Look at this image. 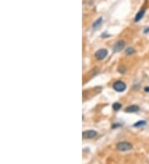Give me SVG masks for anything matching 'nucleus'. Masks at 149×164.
Listing matches in <instances>:
<instances>
[{"mask_svg":"<svg viewBox=\"0 0 149 164\" xmlns=\"http://www.w3.org/2000/svg\"><path fill=\"white\" fill-rule=\"evenodd\" d=\"M125 46V42L124 41H117L116 44L114 46V47H113V51H114V52H119V51H121L124 48Z\"/></svg>","mask_w":149,"mask_h":164,"instance_id":"20e7f679","label":"nucleus"},{"mask_svg":"<svg viewBox=\"0 0 149 164\" xmlns=\"http://www.w3.org/2000/svg\"><path fill=\"white\" fill-rule=\"evenodd\" d=\"M138 110H139V107L138 105H130L126 108L125 112H127V113H135Z\"/></svg>","mask_w":149,"mask_h":164,"instance_id":"423d86ee","label":"nucleus"},{"mask_svg":"<svg viewBox=\"0 0 149 164\" xmlns=\"http://www.w3.org/2000/svg\"><path fill=\"white\" fill-rule=\"evenodd\" d=\"M144 90H145L146 92H149V86H148V87H145Z\"/></svg>","mask_w":149,"mask_h":164,"instance_id":"f8f14e48","label":"nucleus"},{"mask_svg":"<svg viewBox=\"0 0 149 164\" xmlns=\"http://www.w3.org/2000/svg\"><path fill=\"white\" fill-rule=\"evenodd\" d=\"M149 32V27H148V28H146V30L144 31L145 33H147V32Z\"/></svg>","mask_w":149,"mask_h":164,"instance_id":"ddd939ff","label":"nucleus"},{"mask_svg":"<svg viewBox=\"0 0 149 164\" xmlns=\"http://www.w3.org/2000/svg\"><path fill=\"white\" fill-rule=\"evenodd\" d=\"M117 149L120 152H127L133 148V145L128 142H121L119 143L116 146Z\"/></svg>","mask_w":149,"mask_h":164,"instance_id":"f257e3e1","label":"nucleus"},{"mask_svg":"<svg viewBox=\"0 0 149 164\" xmlns=\"http://www.w3.org/2000/svg\"><path fill=\"white\" fill-rule=\"evenodd\" d=\"M113 88H114V90H116L117 92H123V91H124L126 90L127 85H126L124 82L121 81V80H118V81L114 83Z\"/></svg>","mask_w":149,"mask_h":164,"instance_id":"f03ea898","label":"nucleus"},{"mask_svg":"<svg viewBox=\"0 0 149 164\" xmlns=\"http://www.w3.org/2000/svg\"><path fill=\"white\" fill-rule=\"evenodd\" d=\"M108 55V51L106 49H99V51H97L95 52V57L97 60H99V61H101V60L104 59L105 57L107 56Z\"/></svg>","mask_w":149,"mask_h":164,"instance_id":"7ed1b4c3","label":"nucleus"},{"mask_svg":"<svg viewBox=\"0 0 149 164\" xmlns=\"http://www.w3.org/2000/svg\"><path fill=\"white\" fill-rule=\"evenodd\" d=\"M145 124H146L145 120H140V121H138L136 124H133V126L134 127H142V126H144Z\"/></svg>","mask_w":149,"mask_h":164,"instance_id":"1a4fd4ad","label":"nucleus"},{"mask_svg":"<svg viewBox=\"0 0 149 164\" xmlns=\"http://www.w3.org/2000/svg\"><path fill=\"white\" fill-rule=\"evenodd\" d=\"M97 135V132L94 130H87L83 132V138L84 139H93Z\"/></svg>","mask_w":149,"mask_h":164,"instance_id":"39448f33","label":"nucleus"},{"mask_svg":"<svg viewBox=\"0 0 149 164\" xmlns=\"http://www.w3.org/2000/svg\"><path fill=\"white\" fill-rule=\"evenodd\" d=\"M144 14H145V9H142V10H140V11L137 13V15H136V16H135L134 21H135L136 22H139V21L143 17V16H144Z\"/></svg>","mask_w":149,"mask_h":164,"instance_id":"0eeeda50","label":"nucleus"},{"mask_svg":"<svg viewBox=\"0 0 149 164\" xmlns=\"http://www.w3.org/2000/svg\"><path fill=\"white\" fill-rule=\"evenodd\" d=\"M122 108V105L119 103H114V105H113V109H114V110H119V109H120Z\"/></svg>","mask_w":149,"mask_h":164,"instance_id":"9d476101","label":"nucleus"},{"mask_svg":"<svg viewBox=\"0 0 149 164\" xmlns=\"http://www.w3.org/2000/svg\"><path fill=\"white\" fill-rule=\"evenodd\" d=\"M135 52V50L133 49V47H129V48H128L127 50H126V51H125V53L127 54V55H128V56H130V55H132V54H133Z\"/></svg>","mask_w":149,"mask_h":164,"instance_id":"9b49d317","label":"nucleus"},{"mask_svg":"<svg viewBox=\"0 0 149 164\" xmlns=\"http://www.w3.org/2000/svg\"><path fill=\"white\" fill-rule=\"evenodd\" d=\"M102 21H103V18L102 17H99L98 19H97L95 22H94V23L93 24V28H97V27H99V25L101 24V22H102Z\"/></svg>","mask_w":149,"mask_h":164,"instance_id":"6e6552de","label":"nucleus"}]
</instances>
